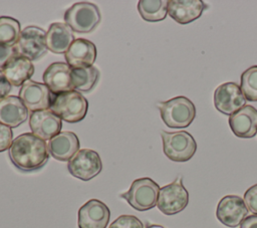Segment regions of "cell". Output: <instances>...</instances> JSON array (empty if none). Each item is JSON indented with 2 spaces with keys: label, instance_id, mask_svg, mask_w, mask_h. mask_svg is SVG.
Listing matches in <instances>:
<instances>
[{
  "label": "cell",
  "instance_id": "obj_1",
  "mask_svg": "<svg viewBox=\"0 0 257 228\" xmlns=\"http://www.w3.org/2000/svg\"><path fill=\"white\" fill-rule=\"evenodd\" d=\"M9 158L17 169L32 172L41 169L47 163L49 152L45 141L32 133H24L12 142Z\"/></svg>",
  "mask_w": 257,
  "mask_h": 228
},
{
  "label": "cell",
  "instance_id": "obj_2",
  "mask_svg": "<svg viewBox=\"0 0 257 228\" xmlns=\"http://www.w3.org/2000/svg\"><path fill=\"white\" fill-rule=\"evenodd\" d=\"M87 108V99L77 90H69L52 95L50 110L69 124L82 121L86 116Z\"/></svg>",
  "mask_w": 257,
  "mask_h": 228
},
{
  "label": "cell",
  "instance_id": "obj_3",
  "mask_svg": "<svg viewBox=\"0 0 257 228\" xmlns=\"http://www.w3.org/2000/svg\"><path fill=\"white\" fill-rule=\"evenodd\" d=\"M157 105L163 122L169 128H187L196 117L194 103L185 96H177Z\"/></svg>",
  "mask_w": 257,
  "mask_h": 228
},
{
  "label": "cell",
  "instance_id": "obj_4",
  "mask_svg": "<svg viewBox=\"0 0 257 228\" xmlns=\"http://www.w3.org/2000/svg\"><path fill=\"white\" fill-rule=\"evenodd\" d=\"M101 20L98 7L89 2H77L64 13V21L71 30L78 33H88L95 29Z\"/></svg>",
  "mask_w": 257,
  "mask_h": 228
},
{
  "label": "cell",
  "instance_id": "obj_5",
  "mask_svg": "<svg viewBox=\"0 0 257 228\" xmlns=\"http://www.w3.org/2000/svg\"><path fill=\"white\" fill-rule=\"evenodd\" d=\"M160 186L151 178H140L135 180L128 191L120 194V198L138 211H147L157 205Z\"/></svg>",
  "mask_w": 257,
  "mask_h": 228
},
{
  "label": "cell",
  "instance_id": "obj_6",
  "mask_svg": "<svg viewBox=\"0 0 257 228\" xmlns=\"http://www.w3.org/2000/svg\"><path fill=\"white\" fill-rule=\"evenodd\" d=\"M165 155L174 162H187L196 153L197 144L193 136L185 131L161 132Z\"/></svg>",
  "mask_w": 257,
  "mask_h": 228
},
{
  "label": "cell",
  "instance_id": "obj_7",
  "mask_svg": "<svg viewBox=\"0 0 257 228\" xmlns=\"http://www.w3.org/2000/svg\"><path fill=\"white\" fill-rule=\"evenodd\" d=\"M46 32L37 26H27L19 35L15 44V51L18 55L28 59L36 60L47 52L45 43Z\"/></svg>",
  "mask_w": 257,
  "mask_h": 228
},
{
  "label": "cell",
  "instance_id": "obj_8",
  "mask_svg": "<svg viewBox=\"0 0 257 228\" xmlns=\"http://www.w3.org/2000/svg\"><path fill=\"white\" fill-rule=\"evenodd\" d=\"M189 202V193L184 187L182 179L178 178L173 183L160 189L157 206L165 215H174L183 211Z\"/></svg>",
  "mask_w": 257,
  "mask_h": 228
},
{
  "label": "cell",
  "instance_id": "obj_9",
  "mask_svg": "<svg viewBox=\"0 0 257 228\" xmlns=\"http://www.w3.org/2000/svg\"><path fill=\"white\" fill-rule=\"evenodd\" d=\"M68 172L82 181H89L102 170L99 155L90 149L79 150L67 164Z\"/></svg>",
  "mask_w": 257,
  "mask_h": 228
},
{
  "label": "cell",
  "instance_id": "obj_10",
  "mask_svg": "<svg viewBox=\"0 0 257 228\" xmlns=\"http://www.w3.org/2000/svg\"><path fill=\"white\" fill-rule=\"evenodd\" d=\"M246 103L240 86L235 82L220 84L214 91V105L222 113L231 116Z\"/></svg>",
  "mask_w": 257,
  "mask_h": 228
},
{
  "label": "cell",
  "instance_id": "obj_11",
  "mask_svg": "<svg viewBox=\"0 0 257 228\" xmlns=\"http://www.w3.org/2000/svg\"><path fill=\"white\" fill-rule=\"evenodd\" d=\"M248 209L244 200L236 195H227L218 203L216 209L217 219L227 227L239 226L247 217Z\"/></svg>",
  "mask_w": 257,
  "mask_h": 228
},
{
  "label": "cell",
  "instance_id": "obj_12",
  "mask_svg": "<svg viewBox=\"0 0 257 228\" xmlns=\"http://www.w3.org/2000/svg\"><path fill=\"white\" fill-rule=\"evenodd\" d=\"M19 97L31 111L48 109L51 106L52 94L49 88L40 82L27 80L19 90Z\"/></svg>",
  "mask_w": 257,
  "mask_h": 228
},
{
  "label": "cell",
  "instance_id": "obj_13",
  "mask_svg": "<svg viewBox=\"0 0 257 228\" xmlns=\"http://www.w3.org/2000/svg\"><path fill=\"white\" fill-rule=\"evenodd\" d=\"M109 218L108 207L97 199H91L78 210V228H106Z\"/></svg>",
  "mask_w": 257,
  "mask_h": 228
},
{
  "label": "cell",
  "instance_id": "obj_14",
  "mask_svg": "<svg viewBox=\"0 0 257 228\" xmlns=\"http://www.w3.org/2000/svg\"><path fill=\"white\" fill-rule=\"evenodd\" d=\"M62 120L50 109L32 111L29 118V126L32 134L39 139L46 141L60 133Z\"/></svg>",
  "mask_w": 257,
  "mask_h": 228
},
{
  "label": "cell",
  "instance_id": "obj_15",
  "mask_svg": "<svg viewBox=\"0 0 257 228\" xmlns=\"http://www.w3.org/2000/svg\"><path fill=\"white\" fill-rule=\"evenodd\" d=\"M65 60L70 68H84L92 66L96 58V47L93 42L78 38L75 39L64 53Z\"/></svg>",
  "mask_w": 257,
  "mask_h": 228
},
{
  "label": "cell",
  "instance_id": "obj_16",
  "mask_svg": "<svg viewBox=\"0 0 257 228\" xmlns=\"http://www.w3.org/2000/svg\"><path fill=\"white\" fill-rule=\"evenodd\" d=\"M42 78L44 84L53 94L74 90L71 83V68L67 63H51L45 69Z\"/></svg>",
  "mask_w": 257,
  "mask_h": 228
},
{
  "label": "cell",
  "instance_id": "obj_17",
  "mask_svg": "<svg viewBox=\"0 0 257 228\" xmlns=\"http://www.w3.org/2000/svg\"><path fill=\"white\" fill-rule=\"evenodd\" d=\"M229 126L236 137L249 139L257 134V109L244 105L229 117Z\"/></svg>",
  "mask_w": 257,
  "mask_h": 228
},
{
  "label": "cell",
  "instance_id": "obj_18",
  "mask_svg": "<svg viewBox=\"0 0 257 228\" xmlns=\"http://www.w3.org/2000/svg\"><path fill=\"white\" fill-rule=\"evenodd\" d=\"M47 148L55 160L69 162L79 151V140L73 132H60L49 140Z\"/></svg>",
  "mask_w": 257,
  "mask_h": 228
},
{
  "label": "cell",
  "instance_id": "obj_19",
  "mask_svg": "<svg viewBox=\"0 0 257 228\" xmlns=\"http://www.w3.org/2000/svg\"><path fill=\"white\" fill-rule=\"evenodd\" d=\"M207 5L201 0H170L169 15L180 24H187L198 19Z\"/></svg>",
  "mask_w": 257,
  "mask_h": 228
},
{
  "label": "cell",
  "instance_id": "obj_20",
  "mask_svg": "<svg viewBox=\"0 0 257 228\" xmlns=\"http://www.w3.org/2000/svg\"><path fill=\"white\" fill-rule=\"evenodd\" d=\"M28 118V109L19 96L8 95L0 100V124L9 128L22 125Z\"/></svg>",
  "mask_w": 257,
  "mask_h": 228
},
{
  "label": "cell",
  "instance_id": "obj_21",
  "mask_svg": "<svg viewBox=\"0 0 257 228\" xmlns=\"http://www.w3.org/2000/svg\"><path fill=\"white\" fill-rule=\"evenodd\" d=\"M2 71L11 85L22 86L33 75L34 65L30 59L16 54L5 64Z\"/></svg>",
  "mask_w": 257,
  "mask_h": 228
},
{
  "label": "cell",
  "instance_id": "obj_22",
  "mask_svg": "<svg viewBox=\"0 0 257 228\" xmlns=\"http://www.w3.org/2000/svg\"><path fill=\"white\" fill-rule=\"evenodd\" d=\"M74 40L71 28L62 22L52 23L45 36L47 49L56 54L65 53Z\"/></svg>",
  "mask_w": 257,
  "mask_h": 228
},
{
  "label": "cell",
  "instance_id": "obj_23",
  "mask_svg": "<svg viewBox=\"0 0 257 228\" xmlns=\"http://www.w3.org/2000/svg\"><path fill=\"white\" fill-rule=\"evenodd\" d=\"M99 78V71L96 67L71 68V83L74 90L88 92L96 84Z\"/></svg>",
  "mask_w": 257,
  "mask_h": 228
},
{
  "label": "cell",
  "instance_id": "obj_24",
  "mask_svg": "<svg viewBox=\"0 0 257 228\" xmlns=\"http://www.w3.org/2000/svg\"><path fill=\"white\" fill-rule=\"evenodd\" d=\"M167 0H140L138 10L141 17L148 22H158L166 18L168 14Z\"/></svg>",
  "mask_w": 257,
  "mask_h": 228
},
{
  "label": "cell",
  "instance_id": "obj_25",
  "mask_svg": "<svg viewBox=\"0 0 257 228\" xmlns=\"http://www.w3.org/2000/svg\"><path fill=\"white\" fill-rule=\"evenodd\" d=\"M21 26L18 20L9 16L0 17V45L15 46L21 33Z\"/></svg>",
  "mask_w": 257,
  "mask_h": 228
},
{
  "label": "cell",
  "instance_id": "obj_26",
  "mask_svg": "<svg viewBox=\"0 0 257 228\" xmlns=\"http://www.w3.org/2000/svg\"><path fill=\"white\" fill-rule=\"evenodd\" d=\"M242 93L249 101H257V65L247 68L241 74Z\"/></svg>",
  "mask_w": 257,
  "mask_h": 228
},
{
  "label": "cell",
  "instance_id": "obj_27",
  "mask_svg": "<svg viewBox=\"0 0 257 228\" xmlns=\"http://www.w3.org/2000/svg\"><path fill=\"white\" fill-rule=\"evenodd\" d=\"M108 228H144V224L134 215H120Z\"/></svg>",
  "mask_w": 257,
  "mask_h": 228
},
{
  "label": "cell",
  "instance_id": "obj_28",
  "mask_svg": "<svg viewBox=\"0 0 257 228\" xmlns=\"http://www.w3.org/2000/svg\"><path fill=\"white\" fill-rule=\"evenodd\" d=\"M244 203L250 212L257 215V184L253 185L245 192Z\"/></svg>",
  "mask_w": 257,
  "mask_h": 228
},
{
  "label": "cell",
  "instance_id": "obj_29",
  "mask_svg": "<svg viewBox=\"0 0 257 228\" xmlns=\"http://www.w3.org/2000/svg\"><path fill=\"white\" fill-rule=\"evenodd\" d=\"M13 132L11 128L0 124V153L8 150L12 145Z\"/></svg>",
  "mask_w": 257,
  "mask_h": 228
},
{
  "label": "cell",
  "instance_id": "obj_30",
  "mask_svg": "<svg viewBox=\"0 0 257 228\" xmlns=\"http://www.w3.org/2000/svg\"><path fill=\"white\" fill-rule=\"evenodd\" d=\"M15 47L10 46H2L0 45V69H2L5 64L14 56L16 55Z\"/></svg>",
  "mask_w": 257,
  "mask_h": 228
},
{
  "label": "cell",
  "instance_id": "obj_31",
  "mask_svg": "<svg viewBox=\"0 0 257 228\" xmlns=\"http://www.w3.org/2000/svg\"><path fill=\"white\" fill-rule=\"evenodd\" d=\"M10 90H11V84L4 76L2 69H0V100L8 96V93L10 92Z\"/></svg>",
  "mask_w": 257,
  "mask_h": 228
},
{
  "label": "cell",
  "instance_id": "obj_32",
  "mask_svg": "<svg viewBox=\"0 0 257 228\" xmlns=\"http://www.w3.org/2000/svg\"><path fill=\"white\" fill-rule=\"evenodd\" d=\"M240 228H257V215H251L246 217L241 223Z\"/></svg>",
  "mask_w": 257,
  "mask_h": 228
},
{
  "label": "cell",
  "instance_id": "obj_33",
  "mask_svg": "<svg viewBox=\"0 0 257 228\" xmlns=\"http://www.w3.org/2000/svg\"><path fill=\"white\" fill-rule=\"evenodd\" d=\"M147 228H165V227H163L161 225H149Z\"/></svg>",
  "mask_w": 257,
  "mask_h": 228
}]
</instances>
